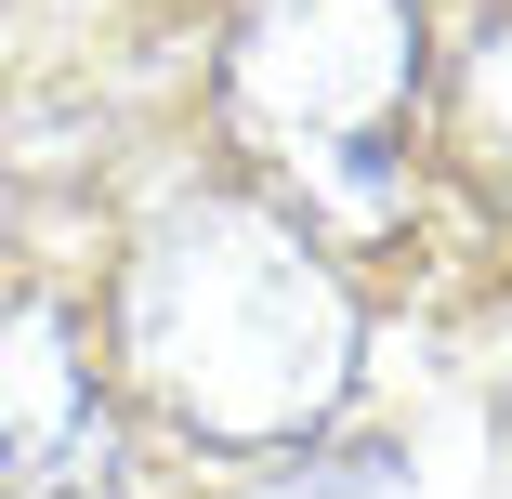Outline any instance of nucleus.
<instances>
[{"mask_svg":"<svg viewBox=\"0 0 512 499\" xmlns=\"http://www.w3.org/2000/svg\"><path fill=\"white\" fill-rule=\"evenodd\" d=\"M119 486V421L92 394V355L53 303L0 316V499H106Z\"/></svg>","mask_w":512,"mask_h":499,"instance_id":"3","label":"nucleus"},{"mask_svg":"<svg viewBox=\"0 0 512 499\" xmlns=\"http://www.w3.org/2000/svg\"><path fill=\"white\" fill-rule=\"evenodd\" d=\"M119 368L184 434L302 447L355 381V289L250 197L171 211L119 276Z\"/></svg>","mask_w":512,"mask_h":499,"instance_id":"1","label":"nucleus"},{"mask_svg":"<svg viewBox=\"0 0 512 499\" xmlns=\"http://www.w3.org/2000/svg\"><path fill=\"white\" fill-rule=\"evenodd\" d=\"M224 92L263 158L316 171L342 211H381L394 197V106L421 92V14L407 0H250Z\"/></svg>","mask_w":512,"mask_h":499,"instance_id":"2","label":"nucleus"}]
</instances>
